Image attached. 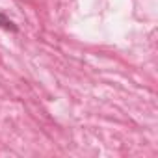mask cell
I'll list each match as a JSON object with an SVG mask.
<instances>
[{
  "mask_svg": "<svg viewBox=\"0 0 158 158\" xmlns=\"http://www.w3.org/2000/svg\"><path fill=\"white\" fill-rule=\"evenodd\" d=\"M0 26L6 28V30H11V32H17V26L13 24V21H10L4 13H0Z\"/></svg>",
  "mask_w": 158,
  "mask_h": 158,
  "instance_id": "cell-1",
  "label": "cell"
}]
</instances>
